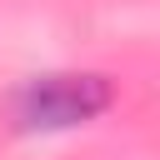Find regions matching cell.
Returning <instances> with one entry per match:
<instances>
[{"label": "cell", "instance_id": "6da1fadb", "mask_svg": "<svg viewBox=\"0 0 160 160\" xmlns=\"http://www.w3.org/2000/svg\"><path fill=\"white\" fill-rule=\"evenodd\" d=\"M110 100H115V90L105 75H40V80L20 85L15 120L25 130H70V125L95 120Z\"/></svg>", "mask_w": 160, "mask_h": 160}]
</instances>
